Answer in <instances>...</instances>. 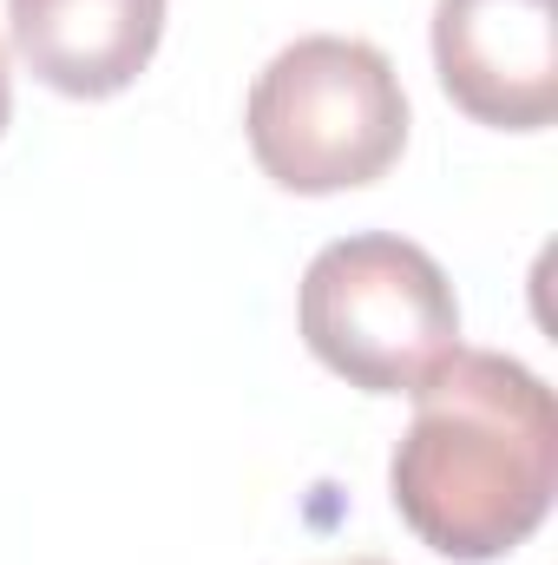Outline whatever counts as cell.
<instances>
[{
	"instance_id": "cell-3",
	"label": "cell",
	"mask_w": 558,
	"mask_h": 565,
	"mask_svg": "<svg viewBox=\"0 0 558 565\" xmlns=\"http://www.w3.org/2000/svg\"><path fill=\"white\" fill-rule=\"evenodd\" d=\"M296 322L315 362L362 395H415L460 349V302L447 270L388 231L335 237L315 250L302 270Z\"/></svg>"
},
{
	"instance_id": "cell-7",
	"label": "cell",
	"mask_w": 558,
	"mask_h": 565,
	"mask_svg": "<svg viewBox=\"0 0 558 565\" xmlns=\"http://www.w3.org/2000/svg\"><path fill=\"white\" fill-rule=\"evenodd\" d=\"M329 565H388V559H329Z\"/></svg>"
},
{
	"instance_id": "cell-4",
	"label": "cell",
	"mask_w": 558,
	"mask_h": 565,
	"mask_svg": "<svg viewBox=\"0 0 558 565\" xmlns=\"http://www.w3.org/2000/svg\"><path fill=\"white\" fill-rule=\"evenodd\" d=\"M433 73L466 119L546 132L558 113L552 0H433Z\"/></svg>"
},
{
	"instance_id": "cell-6",
	"label": "cell",
	"mask_w": 558,
	"mask_h": 565,
	"mask_svg": "<svg viewBox=\"0 0 558 565\" xmlns=\"http://www.w3.org/2000/svg\"><path fill=\"white\" fill-rule=\"evenodd\" d=\"M7 113H13V79H7V46H0V132H7Z\"/></svg>"
},
{
	"instance_id": "cell-5",
	"label": "cell",
	"mask_w": 558,
	"mask_h": 565,
	"mask_svg": "<svg viewBox=\"0 0 558 565\" xmlns=\"http://www.w3.org/2000/svg\"><path fill=\"white\" fill-rule=\"evenodd\" d=\"M13 53L66 99H112L164 40V0H7Z\"/></svg>"
},
{
	"instance_id": "cell-1",
	"label": "cell",
	"mask_w": 558,
	"mask_h": 565,
	"mask_svg": "<svg viewBox=\"0 0 558 565\" xmlns=\"http://www.w3.org/2000/svg\"><path fill=\"white\" fill-rule=\"evenodd\" d=\"M388 487L408 533L440 559H506L546 526L558 493L552 388L513 355L453 349L415 388Z\"/></svg>"
},
{
	"instance_id": "cell-2",
	"label": "cell",
	"mask_w": 558,
	"mask_h": 565,
	"mask_svg": "<svg viewBox=\"0 0 558 565\" xmlns=\"http://www.w3.org/2000/svg\"><path fill=\"white\" fill-rule=\"evenodd\" d=\"M244 132L264 178L296 198L375 184L408 145V93L382 46L309 33L257 73Z\"/></svg>"
}]
</instances>
